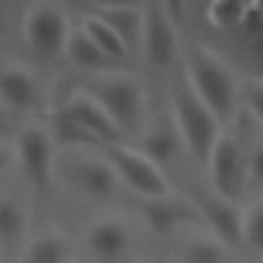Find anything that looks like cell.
Instances as JSON below:
<instances>
[{
    "instance_id": "cell-1",
    "label": "cell",
    "mask_w": 263,
    "mask_h": 263,
    "mask_svg": "<svg viewBox=\"0 0 263 263\" xmlns=\"http://www.w3.org/2000/svg\"><path fill=\"white\" fill-rule=\"evenodd\" d=\"M181 72L197 99L214 113L224 129H232L240 111V78L232 64L197 39H183Z\"/></svg>"
},
{
    "instance_id": "cell-2",
    "label": "cell",
    "mask_w": 263,
    "mask_h": 263,
    "mask_svg": "<svg viewBox=\"0 0 263 263\" xmlns=\"http://www.w3.org/2000/svg\"><path fill=\"white\" fill-rule=\"evenodd\" d=\"M76 88L88 92L125 138H138L148 123V95L140 76L129 70L82 74Z\"/></svg>"
},
{
    "instance_id": "cell-3",
    "label": "cell",
    "mask_w": 263,
    "mask_h": 263,
    "mask_svg": "<svg viewBox=\"0 0 263 263\" xmlns=\"http://www.w3.org/2000/svg\"><path fill=\"white\" fill-rule=\"evenodd\" d=\"M168 103H171V121L181 138L185 152L191 156L193 162L203 166L224 127L191 90V86L187 84L181 72V66H179V76L175 78V82H171Z\"/></svg>"
},
{
    "instance_id": "cell-4",
    "label": "cell",
    "mask_w": 263,
    "mask_h": 263,
    "mask_svg": "<svg viewBox=\"0 0 263 263\" xmlns=\"http://www.w3.org/2000/svg\"><path fill=\"white\" fill-rule=\"evenodd\" d=\"M144 18L138 58L158 72H173L181 66L183 35L177 8L171 2H142Z\"/></svg>"
},
{
    "instance_id": "cell-5",
    "label": "cell",
    "mask_w": 263,
    "mask_h": 263,
    "mask_svg": "<svg viewBox=\"0 0 263 263\" xmlns=\"http://www.w3.org/2000/svg\"><path fill=\"white\" fill-rule=\"evenodd\" d=\"M55 179L76 195L92 201L113 199L121 183L101 150H58Z\"/></svg>"
},
{
    "instance_id": "cell-6",
    "label": "cell",
    "mask_w": 263,
    "mask_h": 263,
    "mask_svg": "<svg viewBox=\"0 0 263 263\" xmlns=\"http://www.w3.org/2000/svg\"><path fill=\"white\" fill-rule=\"evenodd\" d=\"M70 31L72 21L64 4L33 2L23 12V43L39 64H51L64 58Z\"/></svg>"
},
{
    "instance_id": "cell-7",
    "label": "cell",
    "mask_w": 263,
    "mask_h": 263,
    "mask_svg": "<svg viewBox=\"0 0 263 263\" xmlns=\"http://www.w3.org/2000/svg\"><path fill=\"white\" fill-rule=\"evenodd\" d=\"M203 168L208 173L210 191L216 197L242 205V197L247 195L251 181L247 146L245 140L234 134V129H224L220 134Z\"/></svg>"
},
{
    "instance_id": "cell-8",
    "label": "cell",
    "mask_w": 263,
    "mask_h": 263,
    "mask_svg": "<svg viewBox=\"0 0 263 263\" xmlns=\"http://www.w3.org/2000/svg\"><path fill=\"white\" fill-rule=\"evenodd\" d=\"M14 166L37 189L49 191L55 181L58 146L43 121H27L18 127L12 140Z\"/></svg>"
},
{
    "instance_id": "cell-9",
    "label": "cell",
    "mask_w": 263,
    "mask_h": 263,
    "mask_svg": "<svg viewBox=\"0 0 263 263\" xmlns=\"http://www.w3.org/2000/svg\"><path fill=\"white\" fill-rule=\"evenodd\" d=\"M105 160L111 164L119 183L134 191L140 199H154L173 191L166 173L154 164L146 154L127 142L107 144L99 148Z\"/></svg>"
},
{
    "instance_id": "cell-10",
    "label": "cell",
    "mask_w": 263,
    "mask_h": 263,
    "mask_svg": "<svg viewBox=\"0 0 263 263\" xmlns=\"http://www.w3.org/2000/svg\"><path fill=\"white\" fill-rule=\"evenodd\" d=\"M140 218L148 232L156 238H171L183 230L203 228L201 212L195 199L187 193L171 191L154 199H140Z\"/></svg>"
},
{
    "instance_id": "cell-11",
    "label": "cell",
    "mask_w": 263,
    "mask_h": 263,
    "mask_svg": "<svg viewBox=\"0 0 263 263\" xmlns=\"http://www.w3.org/2000/svg\"><path fill=\"white\" fill-rule=\"evenodd\" d=\"M82 242L92 263H129L136 236L125 218L103 214L84 226Z\"/></svg>"
},
{
    "instance_id": "cell-12",
    "label": "cell",
    "mask_w": 263,
    "mask_h": 263,
    "mask_svg": "<svg viewBox=\"0 0 263 263\" xmlns=\"http://www.w3.org/2000/svg\"><path fill=\"white\" fill-rule=\"evenodd\" d=\"M70 121H74L82 132H86L101 148L107 144H119L125 142L121 132L117 129V125L113 123V119L105 113V109L84 90L80 88H72L64 101H60L55 105Z\"/></svg>"
},
{
    "instance_id": "cell-13",
    "label": "cell",
    "mask_w": 263,
    "mask_h": 263,
    "mask_svg": "<svg viewBox=\"0 0 263 263\" xmlns=\"http://www.w3.org/2000/svg\"><path fill=\"white\" fill-rule=\"evenodd\" d=\"M41 82L29 66L16 62L0 66V103L6 111L33 113L41 107Z\"/></svg>"
},
{
    "instance_id": "cell-14",
    "label": "cell",
    "mask_w": 263,
    "mask_h": 263,
    "mask_svg": "<svg viewBox=\"0 0 263 263\" xmlns=\"http://www.w3.org/2000/svg\"><path fill=\"white\" fill-rule=\"evenodd\" d=\"M191 197L195 199V203L201 212L203 228L210 234H214L218 240H222L228 249H232V251L242 249V230H240L242 205L220 199L212 191L191 195Z\"/></svg>"
},
{
    "instance_id": "cell-15",
    "label": "cell",
    "mask_w": 263,
    "mask_h": 263,
    "mask_svg": "<svg viewBox=\"0 0 263 263\" xmlns=\"http://www.w3.org/2000/svg\"><path fill=\"white\" fill-rule=\"evenodd\" d=\"M86 12L101 18L127 47L134 60H138L140 33L144 18V4L136 2H90L84 6Z\"/></svg>"
},
{
    "instance_id": "cell-16",
    "label": "cell",
    "mask_w": 263,
    "mask_h": 263,
    "mask_svg": "<svg viewBox=\"0 0 263 263\" xmlns=\"http://www.w3.org/2000/svg\"><path fill=\"white\" fill-rule=\"evenodd\" d=\"M31 214L27 203L14 193H0V255L4 259L21 255L29 236Z\"/></svg>"
},
{
    "instance_id": "cell-17",
    "label": "cell",
    "mask_w": 263,
    "mask_h": 263,
    "mask_svg": "<svg viewBox=\"0 0 263 263\" xmlns=\"http://www.w3.org/2000/svg\"><path fill=\"white\" fill-rule=\"evenodd\" d=\"M136 148L142 154H146L154 164H158L162 171H164V166H168L171 162L177 160L181 150H185L171 119L158 121V123H146V127L138 136Z\"/></svg>"
},
{
    "instance_id": "cell-18",
    "label": "cell",
    "mask_w": 263,
    "mask_h": 263,
    "mask_svg": "<svg viewBox=\"0 0 263 263\" xmlns=\"http://www.w3.org/2000/svg\"><path fill=\"white\" fill-rule=\"evenodd\" d=\"M64 58L82 74H103V72H113V70H127L125 66L113 62L111 58H107L88 37L86 33L78 27L72 25L68 43H66V51Z\"/></svg>"
},
{
    "instance_id": "cell-19",
    "label": "cell",
    "mask_w": 263,
    "mask_h": 263,
    "mask_svg": "<svg viewBox=\"0 0 263 263\" xmlns=\"http://www.w3.org/2000/svg\"><path fill=\"white\" fill-rule=\"evenodd\" d=\"M230 257L232 249L205 228L183 234L177 247V263H230Z\"/></svg>"
},
{
    "instance_id": "cell-20",
    "label": "cell",
    "mask_w": 263,
    "mask_h": 263,
    "mask_svg": "<svg viewBox=\"0 0 263 263\" xmlns=\"http://www.w3.org/2000/svg\"><path fill=\"white\" fill-rule=\"evenodd\" d=\"M72 255L74 247L64 232L45 230L27 240L16 263H72Z\"/></svg>"
},
{
    "instance_id": "cell-21",
    "label": "cell",
    "mask_w": 263,
    "mask_h": 263,
    "mask_svg": "<svg viewBox=\"0 0 263 263\" xmlns=\"http://www.w3.org/2000/svg\"><path fill=\"white\" fill-rule=\"evenodd\" d=\"M78 27H80V29L86 33V37H88L107 58H111L113 62H117V64H121V66H125V68L136 62V60L132 58V53L127 51V47L121 43V39H119L101 18H97L95 14H90V12L84 10L82 21H80Z\"/></svg>"
},
{
    "instance_id": "cell-22",
    "label": "cell",
    "mask_w": 263,
    "mask_h": 263,
    "mask_svg": "<svg viewBox=\"0 0 263 263\" xmlns=\"http://www.w3.org/2000/svg\"><path fill=\"white\" fill-rule=\"evenodd\" d=\"M242 249L255 255V259L263 257V193H259L253 201L242 205Z\"/></svg>"
},
{
    "instance_id": "cell-23",
    "label": "cell",
    "mask_w": 263,
    "mask_h": 263,
    "mask_svg": "<svg viewBox=\"0 0 263 263\" xmlns=\"http://www.w3.org/2000/svg\"><path fill=\"white\" fill-rule=\"evenodd\" d=\"M245 10V2H210L203 4V21L218 33H230Z\"/></svg>"
},
{
    "instance_id": "cell-24",
    "label": "cell",
    "mask_w": 263,
    "mask_h": 263,
    "mask_svg": "<svg viewBox=\"0 0 263 263\" xmlns=\"http://www.w3.org/2000/svg\"><path fill=\"white\" fill-rule=\"evenodd\" d=\"M240 107H245L253 123L263 129V78L249 76L240 80Z\"/></svg>"
},
{
    "instance_id": "cell-25",
    "label": "cell",
    "mask_w": 263,
    "mask_h": 263,
    "mask_svg": "<svg viewBox=\"0 0 263 263\" xmlns=\"http://www.w3.org/2000/svg\"><path fill=\"white\" fill-rule=\"evenodd\" d=\"M253 134L245 142L247 146V162H249V181L257 185L263 193V129L253 123Z\"/></svg>"
},
{
    "instance_id": "cell-26",
    "label": "cell",
    "mask_w": 263,
    "mask_h": 263,
    "mask_svg": "<svg viewBox=\"0 0 263 263\" xmlns=\"http://www.w3.org/2000/svg\"><path fill=\"white\" fill-rule=\"evenodd\" d=\"M14 166V152H12V144H6L0 140V175H4L6 171H10Z\"/></svg>"
},
{
    "instance_id": "cell-27",
    "label": "cell",
    "mask_w": 263,
    "mask_h": 263,
    "mask_svg": "<svg viewBox=\"0 0 263 263\" xmlns=\"http://www.w3.org/2000/svg\"><path fill=\"white\" fill-rule=\"evenodd\" d=\"M8 10H10V6L6 2H0V39L8 31Z\"/></svg>"
},
{
    "instance_id": "cell-28",
    "label": "cell",
    "mask_w": 263,
    "mask_h": 263,
    "mask_svg": "<svg viewBox=\"0 0 263 263\" xmlns=\"http://www.w3.org/2000/svg\"><path fill=\"white\" fill-rule=\"evenodd\" d=\"M6 119H8V111L4 109V105L0 103V129L6 125Z\"/></svg>"
},
{
    "instance_id": "cell-29",
    "label": "cell",
    "mask_w": 263,
    "mask_h": 263,
    "mask_svg": "<svg viewBox=\"0 0 263 263\" xmlns=\"http://www.w3.org/2000/svg\"><path fill=\"white\" fill-rule=\"evenodd\" d=\"M0 263H6V259H4V257H2V255H0Z\"/></svg>"
},
{
    "instance_id": "cell-30",
    "label": "cell",
    "mask_w": 263,
    "mask_h": 263,
    "mask_svg": "<svg viewBox=\"0 0 263 263\" xmlns=\"http://www.w3.org/2000/svg\"><path fill=\"white\" fill-rule=\"evenodd\" d=\"M257 263H263V257H259V259H257Z\"/></svg>"
}]
</instances>
